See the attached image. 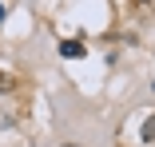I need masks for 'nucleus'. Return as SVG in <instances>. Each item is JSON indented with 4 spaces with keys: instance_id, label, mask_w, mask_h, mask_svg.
Segmentation results:
<instances>
[{
    "instance_id": "nucleus-2",
    "label": "nucleus",
    "mask_w": 155,
    "mask_h": 147,
    "mask_svg": "<svg viewBox=\"0 0 155 147\" xmlns=\"http://www.w3.org/2000/svg\"><path fill=\"white\" fill-rule=\"evenodd\" d=\"M143 139H147V143H151V139H155V115H151V119H147V123H143Z\"/></svg>"
},
{
    "instance_id": "nucleus-1",
    "label": "nucleus",
    "mask_w": 155,
    "mask_h": 147,
    "mask_svg": "<svg viewBox=\"0 0 155 147\" xmlns=\"http://www.w3.org/2000/svg\"><path fill=\"white\" fill-rule=\"evenodd\" d=\"M60 56H64V60H84L87 48H84L80 40H64V44H60Z\"/></svg>"
},
{
    "instance_id": "nucleus-4",
    "label": "nucleus",
    "mask_w": 155,
    "mask_h": 147,
    "mask_svg": "<svg viewBox=\"0 0 155 147\" xmlns=\"http://www.w3.org/2000/svg\"><path fill=\"white\" fill-rule=\"evenodd\" d=\"M4 12H8V8H4V4H0V24H4Z\"/></svg>"
},
{
    "instance_id": "nucleus-3",
    "label": "nucleus",
    "mask_w": 155,
    "mask_h": 147,
    "mask_svg": "<svg viewBox=\"0 0 155 147\" xmlns=\"http://www.w3.org/2000/svg\"><path fill=\"white\" fill-rule=\"evenodd\" d=\"M8 87H12V76H4V72H0V92H8Z\"/></svg>"
}]
</instances>
